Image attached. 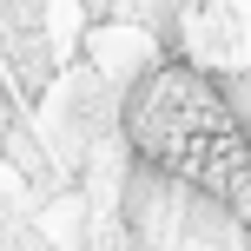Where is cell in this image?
<instances>
[{"mask_svg": "<svg viewBox=\"0 0 251 251\" xmlns=\"http://www.w3.org/2000/svg\"><path fill=\"white\" fill-rule=\"evenodd\" d=\"M126 139L146 165L212 192L218 205H245V132L218 73L165 60L126 93Z\"/></svg>", "mask_w": 251, "mask_h": 251, "instance_id": "1", "label": "cell"}]
</instances>
